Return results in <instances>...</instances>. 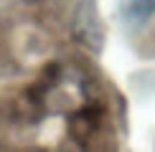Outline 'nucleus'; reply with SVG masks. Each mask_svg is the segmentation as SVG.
<instances>
[{
	"label": "nucleus",
	"instance_id": "f257e3e1",
	"mask_svg": "<svg viewBox=\"0 0 155 152\" xmlns=\"http://www.w3.org/2000/svg\"><path fill=\"white\" fill-rule=\"evenodd\" d=\"M120 13L127 23H143L155 15V0H120Z\"/></svg>",
	"mask_w": 155,
	"mask_h": 152
}]
</instances>
